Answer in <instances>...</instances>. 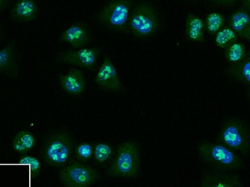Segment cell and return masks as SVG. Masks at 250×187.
Here are the masks:
<instances>
[{
    "label": "cell",
    "instance_id": "cell-29",
    "mask_svg": "<svg viewBox=\"0 0 250 187\" xmlns=\"http://www.w3.org/2000/svg\"><path fill=\"white\" fill-rule=\"evenodd\" d=\"M185 1H188V2H195V1H198V0H185Z\"/></svg>",
    "mask_w": 250,
    "mask_h": 187
},
{
    "label": "cell",
    "instance_id": "cell-28",
    "mask_svg": "<svg viewBox=\"0 0 250 187\" xmlns=\"http://www.w3.org/2000/svg\"><path fill=\"white\" fill-rule=\"evenodd\" d=\"M1 34H2V27H1V23L0 21V38H1Z\"/></svg>",
    "mask_w": 250,
    "mask_h": 187
},
{
    "label": "cell",
    "instance_id": "cell-2",
    "mask_svg": "<svg viewBox=\"0 0 250 187\" xmlns=\"http://www.w3.org/2000/svg\"><path fill=\"white\" fill-rule=\"evenodd\" d=\"M217 142L244 157L250 154V126L237 116L228 118L220 127Z\"/></svg>",
    "mask_w": 250,
    "mask_h": 187
},
{
    "label": "cell",
    "instance_id": "cell-30",
    "mask_svg": "<svg viewBox=\"0 0 250 187\" xmlns=\"http://www.w3.org/2000/svg\"><path fill=\"white\" fill-rule=\"evenodd\" d=\"M247 96H248V100H249V102L250 103V90L248 91V93H247Z\"/></svg>",
    "mask_w": 250,
    "mask_h": 187
},
{
    "label": "cell",
    "instance_id": "cell-3",
    "mask_svg": "<svg viewBox=\"0 0 250 187\" xmlns=\"http://www.w3.org/2000/svg\"><path fill=\"white\" fill-rule=\"evenodd\" d=\"M140 154L138 144L125 141L119 145L114 160L107 170L111 177L134 179L139 176Z\"/></svg>",
    "mask_w": 250,
    "mask_h": 187
},
{
    "label": "cell",
    "instance_id": "cell-9",
    "mask_svg": "<svg viewBox=\"0 0 250 187\" xmlns=\"http://www.w3.org/2000/svg\"><path fill=\"white\" fill-rule=\"evenodd\" d=\"M95 83L104 90L114 92L124 91L117 69L108 56L104 58L96 77L95 78Z\"/></svg>",
    "mask_w": 250,
    "mask_h": 187
},
{
    "label": "cell",
    "instance_id": "cell-25",
    "mask_svg": "<svg viewBox=\"0 0 250 187\" xmlns=\"http://www.w3.org/2000/svg\"><path fill=\"white\" fill-rule=\"evenodd\" d=\"M209 1L216 5L226 7V8L233 7L238 2V0H209Z\"/></svg>",
    "mask_w": 250,
    "mask_h": 187
},
{
    "label": "cell",
    "instance_id": "cell-24",
    "mask_svg": "<svg viewBox=\"0 0 250 187\" xmlns=\"http://www.w3.org/2000/svg\"><path fill=\"white\" fill-rule=\"evenodd\" d=\"M19 163L21 165H28L30 166L31 173L33 177H38L41 173V165L39 160L33 156H23L19 160Z\"/></svg>",
    "mask_w": 250,
    "mask_h": 187
},
{
    "label": "cell",
    "instance_id": "cell-27",
    "mask_svg": "<svg viewBox=\"0 0 250 187\" xmlns=\"http://www.w3.org/2000/svg\"><path fill=\"white\" fill-rule=\"evenodd\" d=\"M9 4H10V0H0V11L7 8Z\"/></svg>",
    "mask_w": 250,
    "mask_h": 187
},
{
    "label": "cell",
    "instance_id": "cell-15",
    "mask_svg": "<svg viewBox=\"0 0 250 187\" xmlns=\"http://www.w3.org/2000/svg\"><path fill=\"white\" fill-rule=\"evenodd\" d=\"M229 26L239 38L250 42V14L243 7H241L230 15Z\"/></svg>",
    "mask_w": 250,
    "mask_h": 187
},
{
    "label": "cell",
    "instance_id": "cell-23",
    "mask_svg": "<svg viewBox=\"0 0 250 187\" xmlns=\"http://www.w3.org/2000/svg\"><path fill=\"white\" fill-rule=\"evenodd\" d=\"M73 152L78 162L87 163L93 157V145L87 142L82 143L75 147Z\"/></svg>",
    "mask_w": 250,
    "mask_h": 187
},
{
    "label": "cell",
    "instance_id": "cell-10",
    "mask_svg": "<svg viewBox=\"0 0 250 187\" xmlns=\"http://www.w3.org/2000/svg\"><path fill=\"white\" fill-rule=\"evenodd\" d=\"M242 178L234 172L204 170L200 187H242Z\"/></svg>",
    "mask_w": 250,
    "mask_h": 187
},
{
    "label": "cell",
    "instance_id": "cell-18",
    "mask_svg": "<svg viewBox=\"0 0 250 187\" xmlns=\"http://www.w3.org/2000/svg\"><path fill=\"white\" fill-rule=\"evenodd\" d=\"M36 144V139L33 134L29 131H21L15 136L13 142V148L19 154H27L34 148Z\"/></svg>",
    "mask_w": 250,
    "mask_h": 187
},
{
    "label": "cell",
    "instance_id": "cell-8",
    "mask_svg": "<svg viewBox=\"0 0 250 187\" xmlns=\"http://www.w3.org/2000/svg\"><path fill=\"white\" fill-rule=\"evenodd\" d=\"M101 50L99 48H83L78 51H64L56 56V61L70 65L92 70L98 62Z\"/></svg>",
    "mask_w": 250,
    "mask_h": 187
},
{
    "label": "cell",
    "instance_id": "cell-1",
    "mask_svg": "<svg viewBox=\"0 0 250 187\" xmlns=\"http://www.w3.org/2000/svg\"><path fill=\"white\" fill-rule=\"evenodd\" d=\"M197 151L204 163L217 171H237L245 166L243 159L239 154L218 143L201 141L197 145Z\"/></svg>",
    "mask_w": 250,
    "mask_h": 187
},
{
    "label": "cell",
    "instance_id": "cell-7",
    "mask_svg": "<svg viewBox=\"0 0 250 187\" xmlns=\"http://www.w3.org/2000/svg\"><path fill=\"white\" fill-rule=\"evenodd\" d=\"M59 178L64 187H89L98 180L99 173L91 166L73 162L60 170Z\"/></svg>",
    "mask_w": 250,
    "mask_h": 187
},
{
    "label": "cell",
    "instance_id": "cell-5",
    "mask_svg": "<svg viewBox=\"0 0 250 187\" xmlns=\"http://www.w3.org/2000/svg\"><path fill=\"white\" fill-rule=\"evenodd\" d=\"M73 141L67 132H58L49 135L42 147V157L48 166L64 167L73 154Z\"/></svg>",
    "mask_w": 250,
    "mask_h": 187
},
{
    "label": "cell",
    "instance_id": "cell-13",
    "mask_svg": "<svg viewBox=\"0 0 250 187\" xmlns=\"http://www.w3.org/2000/svg\"><path fill=\"white\" fill-rule=\"evenodd\" d=\"M40 10L36 0H19L10 9L11 20L19 23H29L38 19Z\"/></svg>",
    "mask_w": 250,
    "mask_h": 187
},
{
    "label": "cell",
    "instance_id": "cell-19",
    "mask_svg": "<svg viewBox=\"0 0 250 187\" xmlns=\"http://www.w3.org/2000/svg\"><path fill=\"white\" fill-rule=\"evenodd\" d=\"M248 54L246 46L243 42L239 41L233 42L225 49V57L226 61L230 64H236L245 58Z\"/></svg>",
    "mask_w": 250,
    "mask_h": 187
},
{
    "label": "cell",
    "instance_id": "cell-20",
    "mask_svg": "<svg viewBox=\"0 0 250 187\" xmlns=\"http://www.w3.org/2000/svg\"><path fill=\"white\" fill-rule=\"evenodd\" d=\"M226 19L224 15L219 12H210L205 18L204 26L205 31L211 35H215L220 29L224 27Z\"/></svg>",
    "mask_w": 250,
    "mask_h": 187
},
{
    "label": "cell",
    "instance_id": "cell-26",
    "mask_svg": "<svg viewBox=\"0 0 250 187\" xmlns=\"http://www.w3.org/2000/svg\"><path fill=\"white\" fill-rule=\"evenodd\" d=\"M242 7L250 14V0H242Z\"/></svg>",
    "mask_w": 250,
    "mask_h": 187
},
{
    "label": "cell",
    "instance_id": "cell-21",
    "mask_svg": "<svg viewBox=\"0 0 250 187\" xmlns=\"http://www.w3.org/2000/svg\"><path fill=\"white\" fill-rule=\"evenodd\" d=\"M239 38L237 34L230 26H224L216 34L214 42L218 48L226 49L229 45L238 41Z\"/></svg>",
    "mask_w": 250,
    "mask_h": 187
},
{
    "label": "cell",
    "instance_id": "cell-31",
    "mask_svg": "<svg viewBox=\"0 0 250 187\" xmlns=\"http://www.w3.org/2000/svg\"><path fill=\"white\" fill-rule=\"evenodd\" d=\"M16 1H19V0H16Z\"/></svg>",
    "mask_w": 250,
    "mask_h": 187
},
{
    "label": "cell",
    "instance_id": "cell-4",
    "mask_svg": "<svg viewBox=\"0 0 250 187\" xmlns=\"http://www.w3.org/2000/svg\"><path fill=\"white\" fill-rule=\"evenodd\" d=\"M160 26V18L155 7L147 2L139 3L129 16V33L138 39H146L154 35Z\"/></svg>",
    "mask_w": 250,
    "mask_h": 187
},
{
    "label": "cell",
    "instance_id": "cell-16",
    "mask_svg": "<svg viewBox=\"0 0 250 187\" xmlns=\"http://www.w3.org/2000/svg\"><path fill=\"white\" fill-rule=\"evenodd\" d=\"M204 33V21L194 13H188L185 21V35L187 39L195 43H203L205 41Z\"/></svg>",
    "mask_w": 250,
    "mask_h": 187
},
{
    "label": "cell",
    "instance_id": "cell-11",
    "mask_svg": "<svg viewBox=\"0 0 250 187\" xmlns=\"http://www.w3.org/2000/svg\"><path fill=\"white\" fill-rule=\"evenodd\" d=\"M92 41L89 27L83 22H76L65 29L59 38V41L69 44L74 48H83Z\"/></svg>",
    "mask_w": 250,
    "mask_h": 187
},
{
    "label": "cell",
    "instance_id": "cell-22",
    "mask_svg": "<svg viewBox=\"0 0 250 187\" xmlns=\"http://www.w3.org/2000/svg\"><path fill=\"white\" fill-rule=\"evenodd\" d=\"M114 154V148L106 143L98 142L93 145V157L98 164L108 163Z\"/></svg>",
    "mask_w": 250,
    "mask_h": 187
},
{
    "label": "cell",
    "instance_id": "cell-6",
    "mask_svg": "<svg viewBox=\"0 0 250 187\" xmlns=\"http://www.w3.org/2000/svg\"><path fill=\"white\" fill-rule=\"evenodd\" d=\"M132 0H111L98 14V20L104 27L114 32L129 33V23Z\"/></svg>",
    "mask_w": 250,
    "mask_h": 187
},
{
    "label": "cell",
    "instance_id": "cell-12",
    "mask_svg": "<svg viewBox=\"0 0 250 187\" xmlns=\"http://www.w3.org/2000/svg\"><path fill=\"white\" fill-rule=\"evenodd\" d=\"M0 73L11 79H19V53L14 41L0 50Z\"/></svg>",
    "mask_w": 250,
    "mask_h": 187
},
{
    "label": "cell",
    "instance_id": "cell-17",
    "mask_svg": "<svg viewBox=\"0 0 250 187\" xmlns=\"http://www.w3.org/2000/svg\"><path fill=\"white\" fill-rule=\"evenodd\" d=\"M229 76L236 82L250 87V49L246 57L240 62L230 64L226 69Z\"/></svg>",
    "mask_w": 250,
    "mask_h": 187
},
{
    "label": "cell",
    "instance_id": "cell-14",
    "mask_svg": "<svg viewBox=\"0 0 250 187\" xmlns=\"http://www.w3.org/2000/svg\"><path fill=\"white\" fill-rule=\"evenodd\" d=\"M60 87L70 95H81L84 92L86 82L83 72L78 69H71L67 74L59 76Z\"/></svg>",
    "mask_w": 250,
    "mask_h": 187
}]
</instances>
